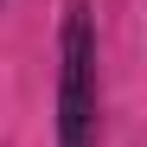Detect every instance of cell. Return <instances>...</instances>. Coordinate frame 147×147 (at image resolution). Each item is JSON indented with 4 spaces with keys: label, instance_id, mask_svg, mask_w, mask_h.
<instances>
[{
    "label": "cell",
    "instance_id": "1",
    "mask_svg": "<svg viewBox=\"0 0 147 147\" xmlns=\"http://www.w3.org/2000/svg\"><path fill=\"white\" fill-rule=\"evenodd\" d=\"M58 147H96V19L83 0H70L58 45Z\"/></svg>",
    "mask_w": 147,
    "mask_h": 147
}]
</instances>
